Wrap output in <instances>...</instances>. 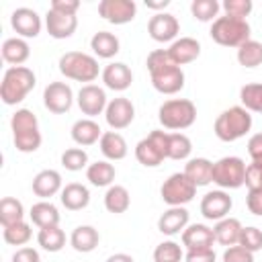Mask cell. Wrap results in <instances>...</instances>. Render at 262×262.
I'll return each instance as SVG.
<instances>
[{
  "label": "cell",
  "mask_w": 262,
  "mask_h": 262,
  "mask_svg": "<svg viewBox=\"0 0 262 262\" xmlns=\"http://www.w3.org/2000/svg\"><path fill=\"white\" fill-rule=\"evenodd\" d=\"M35 84H37V78L33 70H29L27 66H10L2 76L0 98L8 106L18 104L27 98V94L35 88Z\"/></svg>",
  "instance_id": "cell-1"
},
{
  "label": "cell",
  "mask_w": 262,
  "mask_h": 262,
  "mask_svg": "<svg viewBox=\"0 0 262 262\" xmlns=\"http://www.w3.org/2000/svg\"><path fill=\"white\" fill-rule=\"evenodd\" d=\"M10 129H12V141L14 147L23 154L37 151L41 145V131H39V121L33 111L29 108H18L12 119H10Z\"/></svg>",
  "instance_id": "cell-2"
},
{
  "label": "cell",
  "mask_w": 262,
  "mask_h": 262,
  "mask_svg": "<svg viewBox=\"0 0 262 262\" xmlns=\"http://www.w3.org/2000/svg\"><path fill=\"white\" fill-rule=\"evenodd\" d=\"M213 129L221 141H237L252 129V115L244 106H229L215 119Z\"/></svg>",
  "instance_id": "cell-3"
},
{
  "label": "cell",
  "mask_w": 262,
  "mask_h": 262,
  "mask_svg": "<svg viewBox=\"0 0 262 262\" xmlns=\"http://www.w3.org/2000/svg\"><path fill=\"white\" fill-rule=\"evenodd\" d=\"M211 39L223 47H239L246 41H250V25L246 18H233V16H217L209 31Z\"/></svg>",
  "instance_id": "cell-4"
},
{
  "label": "cell",
  "mask_w": 262,
  "mask_h": 262,
  "mask_svg": "<svg viewBox=\"0 0 262 262\" xmlns=\"http://www.w3.org/2000/svg\"><path fill=\"white\" fill-rule=\"evenodd\" d=\"M158 119L164 129H188L196 119V106L188 98H172L160 106Z\"/></svg>",
  "instance_id": "cell-5"
},
{
  "label": "cell",
  "mask_w": 262,
  "mask_h": 262,
  "mask_svg": "<svg viewBox=\"0 0 262 262\" xmlns=\"http://www.w3.org/2000/svg\"><path fill=\"white\" fill-rule=\"evenodd\" d=\"M59 72L76 82H94L98 78V61L88 53L68 51L59 57Z\"/></svg>",
  "instance_id": "cell-6"
},
{
  "label": "cell",
  "mask_w": 262,
  "mask_h": 262,
  "mask_svg": "<svg viewBox=\"0 0 262 262\" xmlns=\"http://www.w3.org/2000/svg\"><path fill=\"white\" fill-rule=\"evenodd\" d=\"M168 137L170 133L156 129L135 145V158L145 168H156L168 158Z\"/></svg>",
  "instance_id": "cell-7"
},
{
  "label": "cell",
  "mask_w": 262,
  "mask_h": 262,
  "mask_svg": "<svg viewBox=\"0 0 262 262\" xmlns=\"http://www.w3.org/2000/svg\"><path fill=\"white\" fill-rule=\"evenodd\" d=\"M213 182L221 188H239L246 184V164L237 156L221 158L213 164Z\"/></svg>",
  "instance_id": "cell-8"
},
{
  "label": "cell",
  "mask_w": 262,
  "mask_h": 262,
  "mask_svg": "<svg viewBox=\"0 0 262 262\" xmlns=\"http://www.w3.org/2000/svg\"><path fill=\"white\" fill-rule=\"evenodd\" d=\"M162 201L170 207H184L186 203H190L196 194V186L188 180V176L184 172H176L172 176H168L160 188Z\"/></svg>",
  "instance_id": "cell-9"
},
{
  "label": "cell",
  "mask_w": 262,
  "mask_h": 262,
  "mask_svg": "<svg viewBox=\"0 0 262 262\" xmlns=\"http://www.w3.org/2000/svg\"><path fill=\"white\" fill-rule=\"evenodd\" d=\"M74 92L66 82H49L43 90V104L53 115H63L72 108Z\"/></svg>",
  "instance_id": "cell-10"
},
{
  "label": "cell",
  "mask_w": 262,
  "mask_h": 262,
  "mask_svg": "<svg viewBox=\"0 0 262 262\" xmlns=\"http://www.w3.org/2000/svg\"><path fill=\"white\" fill-rule=\"evenodd\" d=\"M137 4L133 0H102L98 4V14L113 25H127L135 18Z\"/></svg>",
  "instance_id": "cell-11"
},
{
  "label": "cell",
  "mask_w": 262,
  "mask_h": 262,
  "mask_svg": "<svg viewBox=\"0 0 262 262\" xmlns=\"http://www.w3.org/2000/svg\"><path fill=\"white\" fill-rule=\"evenodd\" d=\"M106 92L96 86V84H84L78 92V106L82 111V115H86L88 119L100 115L102 111H106Z\"/></svg>",
  "instance_id": "cell-12"
},
{
  "label": "cell",
  "mask_w": 262,
  "mask_h": 262,
  "mask_svg": "<svg viewBox=\"0 0 262 262\" xmlns=\"http://www.w3.org/2000/svg\"><path fill=\"white\" fill-rule=\"evenodd\" d=\"M135 117V106L129 98L125 96H119V98H113L108 104H106V111H104V119L108 123V127L113 131H119V129H125L131 125Z\"/></svg>",
  "instance_id": "cell-13"
},
{
  "label": "cell",
  "mask_w": 262,
  "mask_h": 262,
  "mask_svg": "<svg viewBox=\"0 0 262 262\" xmlns=\"http://www.w3.org/2000/svg\"><path fill=\"white\" fill-rule=\"evenodd\" d=\"M151 84L162 94H176L184 88V72L180 66L172 63L168 68H162L158 72H151Z\"/></svg>",
  "instance_id": "cell-14"
},
{
  "label": "cell",
  "mask_w": 262,
  "mask_h": 262,
  "mask_svg": "<svg viewBox=\"0 0 262 262\" xmlns=\"http://www.w3.org/2000/svg\"><path fill=\"white\" fill-rule=\"evenodd\" d=\"M231 196L225 190H211L201 201V213L209 221H221L231 211Z\"/></svg>",
  "instance_id": "cell-15"
},
{
  "label": "cell",
  "mask_w": 262,
  "mask_h": 262,
  "mask_svg": "<svg viewBox=\"0 0 262 262\" xmlns=\"http://www.w3.org/2000/svg\"><path fill=\"white\" fill-rule=\"evenodd\" d=\"M180 31V25H178V18L170 12H158L149 18L147 23V33L154 41L158 43H166V41H172Z\"/></svg>",
  "instance_id": "cell-16"
},
{
  "label": "cell",
  "mask_w": 262,
  "mask_h": 262,
  "mask_svg": "<svg viewBox=\"0 0 262 262\" xmlns=\"http://www.w3.org/2000/svg\"><path fill=\"white\" fill-rule=\"evenodd\" d=\"M10 25L20 37H27V39L37 37L41 33V16L37 14V10L27 8V6H20V8L12 10Z\"/></svg>",
  "instance_id": "cell-17"
},
{
  "label": "cell",
  "mask_w": 262,
  "mask_h": 262,
  "mask_svg": "<svg viewBox=\"0 0 262 262\" xmlns=\"http://www.w3.org/2000/svg\"><path fill=\"white\" fill-rule=\"evenodd\" d=\"M45 27L53 39H68L74 35V31L78 27V18H76V14H61V12H55L49 8L45 14Z\"/></svg>",
  "instance_id": "cell-18"
},
{
  "label": "cell",
  "mask_w": 262,
  "mask_h": 262,
  "mask_svg": "<svg viewBox=\"0 0 262 262\" xmlns=\"http://www.w3.org/2000/svg\"><path fill=\"white\" fill-rule=\"evenodd\" d=\"M102 82H104L106 88L117 90V92H123V90H127V88L131 86L133 74H131V70H129L127 63H123V61H113V63H108V66L102 70Z\"/></svg>",
  "instance_id": "cell-19"
},
{
  "label": "cell",
  "mask_w": 262,
  "mask_h": 262,
  "mask_svg": "<svg viewBox=\"0 0 262 262\" xmlns=\"http://www.w3.org/2000/svg\"><path fill=\"white\" fill-rule=\"evenodd\" d=\"M186 225H188V211L184 207H170L158 219V229L164 235H176L184 231Z\"/></svg>",
  "instance_id": "cell-20"
},
{
  "label": "cell",
  "mask_w": 262,
  "mask_h": 262,
  "mask_svg": "<svg viewBox=\"0 0 262 262\" xmlns=\"http://www.w3.org/2000/svg\"><path fill=\"white\" fill-rule=\"evenodd\" d=\"M215 242V233L211 227L203 225V223H192L186 225V229L182 231V244L186 246V250H199V248H213Z\"/></svg>",
  "instance_id": "cell-21"
},
{
  "label": "cell",
  "mask_w": 262,
  "mask_h": 262,
  "mask_svg": "<svg viewBox=\"0 0 262 262\" xmlns=\"http://www.w3.org/2000/svg\"><path fill=\"white\" fill-rule=\"evenodd\" d=\"M168 53L176 66H184V63L194 61L201 55V43L192 37H180L170 45Z\"/></svg>",
  "instance_id": "cell-22"
},
{
  "label": "cell",
  "mask_w": 262,
  "mask_h": 262,
  "mask_svg": "<svg viewBox=\"0 0 262 262\" xmlns=\"http://www.w3.org/2000/svg\"><path fill=\"white\" fill-rule=\"evenodd\" d=\"M33 192L41 199H51L53 194L61 192V174L57 170H41L33 178Z\"/></svg>",
  "instance_id": "cell-23"
},
{
  "label": "cell",
  "mask_w": 262,
  "mask_h": 262,
  "mask_svg": "<svg viewBox=\"0 0 262 262\" xmlns=\"http://www.w3.org/2000/svg\"><path fill=\"white\" fill-rule=\"evenodd\" d=\"M59 201H61V205H63L68 211H80V209L88 207V203H90V192H88V188H86L84 184H80V182H70V184H66V186L61 188Z\"/></svg>",
  "instance_id": "cell-24"
},
{
  "label": "cell",
  "mask_w": 262,
  "mask_h": 262,
  "mask_svg": "<svg viewBox=\"0 0 262 262\" xmlns=\"http://www.w3.org/2000/svg\"><path fill=\"white\" fill-rule=\"evenodd\" d=\"M102 137V129L96 121L92 119H78L74 125H72V139L78 143V145H92L96 141H100Z\"/></svg>",
  "instance_id": "cell-25"
},
{
  "label": "cell",
  "mask_w": 262,
  "mask_h": 262,
  "mask_svg": "<svg viewBox=\"0 0 262 262\" xmlns=\"http://www.w3.org/2000/svg\"><path fill=\"white\" fill-rule=\"evenodd\" d=\"M184 174L194 186H207L213 182V162L207 158H192L186 162Z\"/></svg>",
  "instance_id": "cell-26"
},
{
  "label": "cell",
  "mask_w": 262,
  "mask_h": 262,
  "mask_svg": "<svg viewBox=\"0 0 262 262\" xmlns=\"http://www.w3.org/2000/svg\"><path fill=\"white\" fill-rule=\"evenodd\" d=\"M213 233H215V242H219L221 246H227V248L237 246L239 233H242V223L235 217H225V219L215 223Z\"/></svg>",
  "instance_id": "cell-27"
},
{
  "label": "cell",
  "mask_w": 262,
  "mask_h": 262,
  "mask_svg": "<svg viewBox=\"0 0 262 262\" xmlns=\"http://www.w3.org/2000/svg\"><path fill=\"white\" fill-rule=\"evenodd\" d=\"M31 47L23 37H10L2 43V59L10 66H20L29 59Z\"/></svg>",
  "instance_id": "cell-28"
},
{
  "label": "cell",
  "mask_w": 262,
  "mask_h": 262,
  "mask_svg": "<svg viewBox=\"0 0 262 262\" xmlns=\"http://www.w3.org/2000/svg\"><path fill=\"white\" fill-rule=\"evenodd\" d=\"M98 143H100V151L106 160L117 162V160H123L127 156V141L117 131H104Z\"/></svg>",
  "instance_id": "cell-29"
},
{
  "label": "cell",
  "mask_w": 262,
  "mask_h": 262,
  "mask_svg": "<svg viewBox=\"0 0 262 262\" xmlns=\"http://www.w3.org/2000/svg\"><path fill=\"white\" fill-rule=\"evenodd\" d=\"M29 217H31V221H33L39 229L59 225V211H57V207H55L53 203H49V201H39V203H35V205L31 207V211H29Z\"/></svg>",
  "instance_id": "cell-30"
},
{
  "label": "cell",
  "mask_w": 262,
  "mask_h": 262,
  "mask_svg": "<svg viewBox=\"0 0 262 262\" xmlns=\"http://www.w3.org/2000/svg\"><path fill=\"white\" fill-rule=\"evenodd\" d=\"M100 242V235H98V229H94L92 225H78L72 235H70V244L76 252H82V254H88L92 252Z\"/></svg>",
  "instance_id": "cell-31"
},
{
  "label": "cell",
  "mask_w": 262,
  "mask_h": 262,
  "mask_svg": "<svg viewBox=\"0 0 262 262\" xmlns=\"http://www.w3.org/2000/svg\"><path fill=\"white\" fill-rule=\"evenodd\" d=\"M90 47H92L94 55H98L102 59H111L119 53V39L108 31H98L90 39Z\"/></svg>",
  "instance_id": "cell-32"
},
{
  "label": "cell",
  "mask_w": 262,
  "mask_h": 262,
  "mask_svg": "<svg viewBox=\"0 0 262 262\" xmlns=\"http://www.w3.org/2000/svg\"><path fill=\"white\" fill-rule=\"evenodd\" d=\"M129 205H131V196L125 186H121V184L108 186V190L104 194V207L108 213H115V215L125 213L129 209Z\"/></svg>",
  "instance_id": "cell-33"
},
{
  "label": "cell",
  "mask_w": 262,
  "mask_h": 262,
  "mask_svg": "<svg viewBox=\"0 0 262 262\" xmlns=\"http://www.w3.org/2000/svg\"><path fill=\"white\" fill-rule=\"evenodd\" d=\"M115 166L106 160H100V162H94L86 168V178L90 180V184L94 186H111L113 180H115Z\"/></svg>",
  "instance_id": "cell-34"
},
{
  "label": "cell",
  "mask_w": 262,
  "mask_h": 262,
  "mask_svg": "<svg viewBox=\"0 0 262 262\" xmlns=\"http://www.w3.org/2000/svg\"><path fill=\"white\" fill-rule=\"evenodd\" d=\"M25 221V207L14 196H4L0 201V223L2 227H10L14 223Z\"/></svg>",
  "instance_id": "cell-35"
},
{
  "label": "cell",
  "mask_w": 262,
  "mask_h": 262,
  "mask_svg": "<svg viewBox=\"0 0 262 262\" xmlns=\"http://www.w3.org/2000/svg\"><path fill=\"white\" fill-rule=\"evenodd\" d=\"M37 242L47 252H59L66 246V233H63V229H59V225L43 227L37 233Z\"/></svg>",
  "instance_id": "cell-36"
},
{
  "label": "cell",
  "mask_w": 262,
  "mask_h": 262,
  "mask_svg": "<svg viewBox=\"0 0 262 262\" xmlns=\"http://www.w3.org/2000/svg\"><path fill=\"white\" fill-rule=\"evenodd\" d=\"M237 61L244 68H256L262 63V43L260 41H246L244 45L237 47Z\"/></svg>",
  "instance_id": "cell-37"
},
{
  "label": "cell",
  "mask_w": 262,
  "mask_h": 262,
  "mask_svg": "<svg viewBox=\"0 0 262 262\" xmlns=\"http://www.w3.org/2000/svg\"><path fill=\"white\" fill-rule=\"evenodd\" d=\"M192 151V143L184 133H170L168 137V158L170 160H186Z\"/></svg>",
  "instance_id": "cell-38"
},
{
  "label": "cell",
  "mask_w": 262,
  "mask_h": 262,
  "mask_svg": "<svg viewBox=\"0 0 262 262\" xmlns=\"http://www.w3.org/2000/svg\"><path fill=\"white\" fill-rule=\"evenodd\" d=\"M239 100L246 111L262 115V84H246L239 90Z\"/></svg>",
  "instance_id": "cell-39"
},
{
  "label": "cell",
  "mask_w": 262,
  "mask_h": 262,
  "mask_svg": "<svg viewBox=\"0 0 262 262\" xmlns=\"http://www.w3.org/2000/svg\"><path fill=\"white\" fill-rule=\"evenodd\" d=\"M31 235H33V231H31V225L27 221L4 227V231H2V237L8 246H25L31 239Z\"/></svg>",
  "instance_id": "cell-40"
},
{
  "label": "cell",
  "mask_w": 262,
  "mask_h": 262,
  "mask_svg": "<svg viewBox=\"0 0 262 262\" xmlns=\"http://www.w3.org/2000/svg\"><path fill=\"white\" fill-rule=\"evenodd\" d=\"M190 12L201 23L215 20L217 18V12H219V2L217 0H192Z\"/></svg>",
  "instance_id": "cell-41"
},
{
  "label": "cell",
  "mask_w": 262,
  "mask_h": 262,
  "mask_svg": "<svg viewBox=\"0 0 262 262\" xmlns=\"http://www.w3.org/2000/svg\"><path fill=\"white\" fill-rule=\"evenodd\" d=\"M61 166L70 172H78L88 166V154L82 147H70L61 154Z\"/></svg>",
  "instance_id": "cell-42"
},
{
  "label": "cell",
  "mask_w": 262,
  "mask_h": 262,
  "mask_svg": "<svg viewBox=\"0 0 262 262\" xmlns=\"http://www.w3.org/2000/svg\"><path fill=\"white\" fill-rule=\"evenodd\" d=\"M180 258H182V250L172 239L158 244L156 250H154V260L156 262H180Z\"/></svg>",
  "instance_id": "cell-43"
},
{
  "label": "cell",
  "mask_w": 262,
  "mask_h": 262,
  "mask_svg": "<svg viewBox=\"0 0 262 262\" xmlns=\"http://www.w3.org/2000/svg\"><path fill=\"white\" fill-rule=\"evenodd\" d=\"M239 246L250 250L252 254L262 250V231L258 227H242L239 233Z\"/></svg>",
  "instance_id": "cell-44"
},
{
  "label": "cell",
  "mask_w": 262,
  "mask_h": 262,
  "mask_svg": "<svg viewBox=\"0 0 262 262\" xmlns=\"http://www.w3.org/2000/svg\"><path fill=\"white\" fill-rule=\"evenodd\" d=\"M252 0H225L223 2V10L227 16L233 18H246L252 12Z\"/></svg>",
  "instance_id": "cell-45"
},
{
  "label": "cell",
  "mask_w": 262,
  "mask_h": 262,
  "mask_svg": "<svg viewBox=\"0 0 262 262\" xmlns=\"http://www.w3.org/2000/svg\"><path fill=\"white\" fill-rule=\"evenodd\" d=\"M172 63H174V59L170 57L168 49H154V51L147 55V70H149V74H151V72H158V70H162V68H168V66H172Z\"/></svg>",
  "instance_id": "cell-46"
},
{
  "label": "cell",
  "mask_w": 262,
  "mask_h": 262,
  "mask_svg": "<svg viewBox=\"0 0 262 262\" xmlns=\"http://www.w3.org/2000/svg\"><path fill=\"white\" fill-rule=\"evenodd\" d=\"M223 262H254V254L237 244L223 252Z\"/></svg>",
  "instance_id": "cell-47"
},
{
  "label": "cell",
  "mask_w": 262,
  "mask_h": 262,
  "mask_svg": "<svg viewBox=\"0 0 262 262\" xmlns=\"http://www.w3.org/2000/svg\"><path fill=\"white\" fill-rule=\"evenodd\" d=\"M246 186L248 190L262 188V164L252 162L246 166Z\"/></svg>",
  "instance_id": "cell-48"
},
{
  "label": "cell",
  "mask_w": 262,
  "mask_h": 262,
  "mask_svg": "<svg viewBox=\"0 0 262 262\" xmlns=\"http://www.w3.org/2000/svg\"><path fill=\"white\" fill-rule=\"evenodd\" d=\"M246 205H248V211L262 217V188H254V190H248V196H246Z\"/></svg>",
  "instance_id": "cell-49"
},
{
  "label": "cell",
  "mask_w": 262,
  "mask_h": 262,
  "mask_svg": "<svg viewBox=\"0 0 262 262\" xmlns=\"http://www.w3.org/2000/svg\"><path fill=\"white\" fill-rule=\"evenodd\" d=\"M186 262H215L213 248H199L186 252Z\"/></svg>",
  "instance_id": "cell-50"
},
{
  "label": "cell",
  "mask_w": 262,
  "mask_h": 262,
  "mask_svg": "<svg viewBox=\"0 0 262 262\" xmlns=\"http://www.w3.org/2000/svg\"><path fill=\"white\" fill-rule=\"evenodd\" d=\"M248 154L252 158V162L262 164V133H256L250 137L248 141Z\"/></svg>",
  "instance_id": "cell-51"
},
{
  "label": "cell",
  "mask_w": 262,
  "mask_h": 262,
  "mask_svg": "<svg viewBox=\"0 0 262 262\" xmlns=\"http://www.w3.org/2000/svg\"><path fill=\"white\" fill-rule=\"evenodd\" d=\"M49 8L61 14H76V10L80 8V2L78 0H53Z\"/></svg>",
  "instance_id": "cell-52"
},
{
  "label": "cell",
  "mask_w": 262,
  "mask_h": 262,
  "mask_svg": "<svg viewBox=\"0 0 262 262\" xmlns=\"http://www.w3.org/2000/svg\"><path fill=\"white\" fill-rule=\"evenodd\" d=\"M12 262H41V256L35 248H18L12 254Z\"/></svg>",
  "instance_id": "cell-53"
},
{
  "label": "cell",
  "mask_w": 262,
  "mask_h": 262,
  "mask_svg": "<svg viewBox=\"0 0 262 262\" xmlns=\"http://www.w3.org/2000/svg\"><path fill=\"white\" fill-rule=\"evenodd\" d=\"M106 262H135V260H133L129 254H123V252H121V254H113V256H108Z\"/></svg>",
  "instance_id": "cell-54"
},
{
  "label": "cell",
  "mask_w": 262,
  "mask_h": 262,
  "mask_svg": "<svg viewBox=\"0 0 262 262\" xmlns=\"http://www.w3.org/2000/svg\"><path fill=\"white\" fill-rule=\"evenodd\" d=\"M168 4H170V0H160V2H151V0H145V6H147V8H154V10L166 8Z\"/></svg>",
  "instance_id": "cell-55"
}]
</instances>
